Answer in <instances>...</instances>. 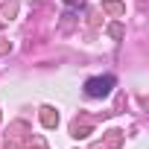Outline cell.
I'll use <instances>...</instances> for the list:
<instances>
[{
    "label": "cell",
    "instance_id": "obj_1",
    "mask_svg": "<svg viewBox=\"0 0 149 149\" xmlns=\"http://www.w3.org/2000/svg\"><path fill=\"white\" fill-rule=\"evenodd\" d=\"M111 88H114V76H97V79L85 82V94L88 97H108Z\"/></svg>",
    "mask_w": 149,
    "mask_h": 149
},
{
    "label": "cell",
    "instance_id": "obj_2",
    "mask_svg": "<svg viewBox=\"0 0 149 149\" xmlns=\"http://www.w3.org/2000/svg\"><path fill=\"white\" fill-rule=\"evenodd\" d=\"M44 114H41V120H44V126H56L58 123V114H53V108H41Z\"/></svg>",
    "mask_w": 149,
    "mask_h": 149
},
{
    "label": "cell",
    "instance_id": "obj_3",
    "mask_svg": "<svg viewBox=\"0 0 149 149\" xmlns=\"http://www.w3.org/2000/svg\"><path fill=\"white\" fill-rule=\"evenodd\" d=\"M105 9H108V12H120V9H123V6H120V3H117V0H111V3H105Z\"/></svg>",
    "mask_w": 149,
    "mask_h": 149
}]
</instances>
